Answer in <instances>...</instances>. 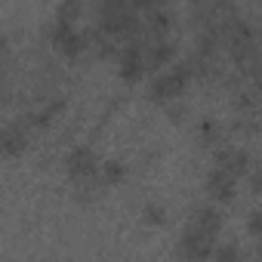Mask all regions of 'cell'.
<instances>
[{"label": "cell", "mask_w": 262, "mask_h": 262, "mask_svg": "<svg viewBox=\"0 0 262 262\" xmlns=\"http://www.w3.org/2000/svg\"><path fill=\"white\" fill-rule=\"evenodd\" d=\"M191 77H194V74H191V65H188L185 59H179V62H173L170 71H161V74L151 80L148 96H151L155 102H173V99L182 96V90L188 86Z\"/></svg>", "instance_id": "cell-1"}, {"label": "cell", "mask_w": 262, "mask_h": 262, "mask_svg": "<svg viewBox=\"0 0 262 262\" xmlns=\"http://www.w3.org/2000/svg\"><path fill=\"white\" fill-rule=\"evenodd\" d=\"M50 40H53V47L62 53V56H68V59H77L86 47H90V34L86 31H77L74 28V22H68V19H59L56 16V22L50 25Z\"/></svg>", "instance_id": "cell-2"}, {"label": "cell", "mask_w": 262, "mask_h": 262, "mask_svg": "<svg viewBox=\"0 0 262 262\" xmlns=\"http://www.w3.org/2000/svg\"><path fill=\"white\" fill-rule=\"evenodd\" d=\"M145 71H148V65H145V43L139 37L120 43V50H117V74L126 83H139L145 77Z\"/></svg>", "instance_id": "cell-3"}, {"label": "cell", "mask_w": 262, "mask_h": 262, "mask_svg": "<svg viewBox=\"0 0 262 262\" xmlns=\"http://www.w3.org/2000/svg\"><path fill=\"white\" fill-rule=\"evenodd\" d=\"M213 244H216V237L210 231H204L198 225H188L185 234H182V241H179V256L182 259H207L216 250Z\"/></svg>", "instance_id": "cell-4"}, {"label": "cell", "mask_w": 262, "mask_h": 262, "mask_svg": "<svg viewBox=\"0 0 262 262\" xmlns=\"http://www.w3.org/2000/svg\"><path fill=\"white\" fill-rule=\"evenodd\" d=\"M65 170H68L71 179H93L99 173V158H96V151L90 145H77V148L68 151Z\"/></svg>", "instance_id": "cell-5"}, {"label": "cell", "mask_w": 262, "mask_h": 262, "mask_svg": "<svg viewBox=\"0 0 262 262\" xmlns=\"http://www.w3.org/2000/svg\"><path fill=\"white\" fill-rule=\"evenodd\" d=\"M28 139H31V126L25 120H13L4 126V136H0V145H4V155L7 158H16L28 148Z\"/></svg>", "instance_id": "cell-6"}, {"label": "cell", "mask_w": 262, "mask_h": 262, "mask_svg": "<svg viewBox=\"0 0 262 262\" xmlns=\"http://www.w3.org/2000/svg\"><path fill=\"white\" fill-rule=\"evenodd\" d=\"M142 43H145V65H148V71H161L176 56V47L167 37H142Z\"/></svg>", "instance_id": "cell-7"}, {"label": "cell", "mask_w": 262, "mask_h": 262, "mask_svg": "<svg viewBox=\"0 0 262 262\" xmlns=\"http://www.w3.org/2000/svg\"><path fill=\"white\" fill-rule=\"evenodd\" d=\"M234 173L231 170H225V167H213L210 170V176H207V191H210V198L216 201V204H228L231 198H234Z\"/></svg>", "instance_id": "cell-8"}, {"label": "cell", "mask_w": 262, "mask_h": 262, "mask_svg": "<svg viewBox=\"0 0 262 262\" xmlns=\"http://www.w3.org/2000/svg\"><path fill=\"white\" fill-rule=\"evenodd\" d=\"M216 164L219 167H225V170H231L234 176H247L253 167V161H250V155L247 151H241V148H231V145H225V148H219L216 151Z\"/></svg>", "instance_id": "cell-9"}, {"label": "cell", "mask_w": 262, "mask_h": 262, "mask_svg": "<svg viewBox=\"0 0 262 262\" xmlns=\"http://www.w3.org/2000/svg\"><path fill=\"white\" fill-rule=\"evenodd\" d=\"M191 225H198V228H204V231H210L213 237L222 231V213L216 210V207H210V204H204V207H198L194 210V216H191Z\"/></svg>", "instance_id": "cell-10"}, {"label": "cell", "mask_w": 262, "mask_h": 262, "mask_svg": "<svg viewBox=\"0 0 262 262\" xmlns=\"http://www.w3.org/2000/svg\"><path fill=\"white\" fill-rule=\"evenodd\" d=\"M170 25H173L170 13H167L164 7H158V10L145 13V34H142V37H167Z\"/></svg>", "instance_id": "cell-11"}, {"label": "cell", "mask_w": 262, "mask_h": 262, "mask_svg": "<svg viewBox=\"0 0 262 262\" xmlns=\"http://www.w3.org/2000/svg\"><path fill=\"white\" fill-rule=\"evenodd\" d=\"M99 173H102V182H105V185H117V182H123L126 167H123L120 161H105V164L99 167Z\"/></svg>", "instance_id": "cell-12"}, {"label": "cell", "mask_w": 262, "mask_h": 262, "mask_svg": "<svg viewBox=\"0 0 262 262\" xmlns=\"http://www.w3.org/2000/svg\"><path fill=\"white\" fill-rule=\"evenodd\" d=\"M80 0H62V4H59V10H56V16L59 19H68V22H77L80 19Z\"/></svg>", "instance_id": "cell-13"}, {"label": "cell", "mask_w": 262, "mask_h": 262, "mask_svg": "<svg viewBox=\"0 0 262 262\" xmlns=\"http://www.w3.org/2000/svg\"><path fill=\"white\" fill-rule=\"evenodd\" d=\"M142 219H145L148 225H164V222H167V213H164V207H161V204H145Z\"/></svg>", "instance_id": "cell-14"}, {"label": "cell", "mask_w": 262, "mask_h": 262, "mask_svg": "<svg viewBox=\"0 0 262 262\" xmlns=\"http://www.w3.org/2000/svg\"><path fill=\"white\" fill-rule=\"evenodd\" d=\"M247 231H250L253 237H262V210H256V213L247 219Z\"/></svg>", "instance_id": "cell-15"}, {"label": "cell", "mask_w": 262, "mask_h": 262, "mask_svg": "<svg viewBox=\"0 0 262 262\" xmlns=\"http://www.w3.org/2000/svg\"><path fill=\"white\" fill-rule=\"evenodd\" d=\"M213 256H216V259H237V256H241V250H237V247H231V244H225V247H216V250H213Z\"/></svg>", "instance_id": "cell-16"}, {"label": "cell", "mask_w": 262, "mask_h": 262, "mask_svg": "<svg viewBox=\"0 0 262 262\" xmlns=\"http://www.w3.org/2000/svg\"><path fill=\"white\" fill-rule=\"evenodd\" d=\"M198 129H201V139H204V142H216V139H219V133H216V126H213L210 120H204V123H201Z\"/></svg>", "instance_id": "cell-17"}, {"label": "cell", "mask_w": 262, "mask_h": 262, "mask_svg": "<svg viewBox=\"0 0 262 262\" xmlns=\"http://www.w3.org/2000/svg\"><path fill=\"white\" fill-rule=\"evenodd\" d=\"M133 7H136L139 13H151V10L164 7V0H133Z\"/></svg>", "instance_id": "cell-18"}, {"label": "cell", "mask_w": 262, "mask_h": 262, "mask_svg": "<svg viewBox=\"0 0 262 262\" xmlns=\"http://www.w3.org/2000/svg\"><path fill=\"white\" fill-rule=\"evenodd\" d=\"M234 105H237L241 111H250V108H253V96H250V93H237V96H234Z\"/></svg>", "instance_id": "cell-19"}, {"label": "cell", "mask_w": 262, "mask_h": 262, "mask_svg": "<svg viewBox=\"0 0 262 262\" xmlns=\"http://www.w3.org/2000/svg\"><path fill=\"white\" fill-rule=\"evenodd\" d=\"M247 179H250V188L262 194V170H250V173H247Z\"/></svg>", "instance_id": "cell-20"}, {"label": "cell", "mask_w": 262, "mask_h": 262, "mask_svg": "<svg viewBox=\"0 0 262 262\" xmlns=\"http://www.w3.org/2000/svg\"><path fill=\"white\" fill-rule=\"evenodd\" d=\"M259 256H262V237H259Z\"/></svg>", "instance_id": "cell-21"}]
</instances>
